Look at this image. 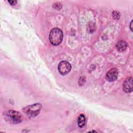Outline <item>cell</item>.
<instances>
[{
  "mask_svg": "<svg viewBox=\"0 0 133 133\" xmlns=\"http://www.w3.org/2000/svg\"><path fill=\"white\" fill-rule=\"evenodd\" d=\"M116 48L118 51L123 52L127 49V43L124 41H120L117 43Z\"/></svg>",
  "mask_w": 133,
  "mask_h": 133,
  "instance_id": "7",
  "label": "cell"
},
{
  "mask_svg": "<svg viewBox=\"0 0 133 133\" xmlns=\"http://www.w3.org/2000/svg\"><path fill=\"white\" fill-rule=\"evenodd\" d=\"M52 6H53V7H54L55 9H61V8L62 7L61 4H60L59 3H56L54 4Z\"/></svg>",
  "mask_w": 133,
  "mask_h": 133,
  "instance_id": "11",
  "label": "cell"
},
{
  "mask_svg": "<svg viewBox=\"0 0 133 133\" xmlns=\"http://www.w3.org/2000/svg\"><path fill=\"white\" fill-rule=\"evenodd\" d=\"M58 69L60 74L62 75L68 74L71 69V64L66 61H61L58 66Z\"/></svg>",
  "mask_w": 133,
  "mask_h": 133,
  "instance_id": "4",
  "label": "cell"
},
{
  "mask_svg": "<svg viewBox=\"0 0 133 133\" xmlns=\"http://www.w3.org/2000/svg\"><path fill=\"white\" fill-rule=\"evenodd\" d=\"M8 2L11 5H15L17 3V1H8Z\"/></svg>",
  "mask_w": 133,
  "mask_h": 133,
  "instance_id": "12",
  "label": "cell"
},
{
  "mask_svg": "<svg viewBox=\"0 0 133 133\" xmlns=\"http://www.w3.org/2000/svg\"><path fill=\"white\" fill-rule=\"evenodd\" d=\"M42 105L40 103H35L32 105H28L23 109V111L29 117H35L38 114Z\"/></svg>",
  "mask_w": 133,
  "mask_h": 133,
  "instance_id": "3",
  "label": "cell"
},
{
  "mask_svg": "<svg viewBox=\"0 0 133 133\" xmlns=\"http://www.w3.org/2000/svg\"><path fill=\"white\" fill-rule=\"evenodd\" d=\"M3 115L7 121L13 124L19 123L22 119V115L19 112L14 110L6 111L4 112Z\"/></svg>",
  "mask_w": 133,
  "mask_h": 133,
  "instance_id": "2",
  "label": "cell"
},
{
  "mask_svg": "<svg viewBox=\"0 0 133 133\" xmlns=\"http://www.w3.org/2000/svg\"><path fill=\"white\" fill-rule=\"evenodd\" d=\"M123 89L126 92H130L132 91V78L131 77L126 78L124 81Z\"/></svg>",
  "mask_w": 133,
  "mask_h": 133,
  "instance_id": "6",
  "label": "cell"
},
{
  "mask_svg": "<svg viewBox=\"0 0 133 133\" xmlns=\"http://www.w3.org/2000/svg\"><path fill=\"white\" fill-rule=\"evenodd\" d=\"M132 20H131V22H130V26H129L130 29V30H131V31H132Z\"/></svg>",
  "mask_w": 133,
  "mask_h": 133,
  "instance_id": "13",
  "label": "cell"
},
{
  "mask_svg": "<svg viewBox=\"0 0 133 133\" xmlns=\"http://www.w3.org/2000/svg\"><path fill=\"white\" fill-rule=\"evenodd\" d=\"M118 71L116 68H113L110 70L106 74V79L109 82H113L115 81L118 76Z\"/></svg>",
  "mask_w": 133,
  "mask_h": 133,
  "instance_id": "5",
  "label": "cell"
},
{
  "mask_svg": "<svg viewBox=\"0 0 133 133\" xmlns=\"http://www.w3.org/2000/svg\"><path fill=\"white\" fill-rule=\"evenodd\" d=\"M85 121H86V119L84 115L83 114H80L78 117V121H77V124L78 126L81 128L84 127L85 124Z\"/></svg>",
  "mask_w": 133,
  "mask_h": 133,
  "instance_id": "8",
  "label": "cell"
},
{
  "mask_svg": "<svg viewBox=\"0 0 133 133\" xmlns=\"http://www.w3.org/2000/svg\"><path fill=\"white\" fill-rule=\"evenodd\" d=\"M63 36V32L60 29L54 28L51 30L49 35L50 42L52 45L57 46L61 43Z\"/></svg>",
  "mask_w": 133,
  "mask_h": 133,
  "instance_id": "1",
  "label": "cell"
},
{
  "mask_svg": "<svg viewBox=\"0 0 133 133\" xmlns=\"http://www.w3.org/2000/svg\"><path fill=\"white\" fill-rule=\"evenodd\" d=\"M112 17L113 18L115 19V20H117L119 18V17H120V14L119 13L118 11H114L113 12H112Z\"/></svg>",
  "mask_w": 133,
  "mask_h": 133,
  "instance_id": "9",
  "label": "cell"
},
{
  "mask_svg": "<svg viewBox=\"0 0 133 133\" xmlns=\"http://www.w3.org/2000/svg\"><path fill=\"white\" fill-rule=\"evenodd\" d=\"M86 79H85V77L84 76H82L79 78L78 80V85L79 86H82L84 84V83H85Z\"/></svg>",
  "mask_w": 133,
  "mask_h": 133,
  "instance_id": "10",
  "label": "cell"
}]
</instances>
